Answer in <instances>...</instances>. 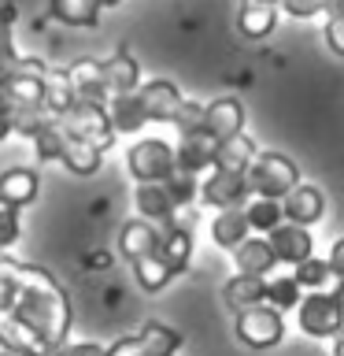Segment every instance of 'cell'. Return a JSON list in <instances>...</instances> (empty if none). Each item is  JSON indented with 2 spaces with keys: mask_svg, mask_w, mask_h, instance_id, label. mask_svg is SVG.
<instances>
[{
  "mask_svg": "<svg viewBox=\"0 0 344 356\" xmlns=\"http://www.w3.org/2000/svg\"><path fill=\"white\" fill-rule=\"evenodd\" d=\"M44 122H52V115L44 108H26V111H15L11 115V134H22V138H33Z\"/></svg>",
  "mask_w": 344,
  "mask_h": 356,
  "instance_id": "d590c367",
  "label": "cell"
},
{
  "mask_svg": "<svg viewBox=\"0 0 344 356\" xmlns=\"http://www.w3.org/2000/svg\"><path fill=\"white\" fill-rule=\"evenodd\" d=\"M163 238H160V260L171 267V275H182L185 267H189V256H193V230H185V227H163L160 230Z\"/></svg>",
  "mask_w": 344,
  "mask_h": 356,
  "instance_id": "d6986e66",
  "label": "cell"
},
{
  "mask_svg": "<svg viewBox=\"0 0 344 356\" xmlns=\"http://www.w3.org/2000/svg\"><path fill=\"white\" fill-rule=\"evenodd\" d=\"M174 349H182V334L152 319L133 338H119L108 356H174Z\"/></svg>",
  "mask_w": 344,
  "mask_h": 356,
  "instance_id": "8992f818",
  "label": "cell"
},
{
  "mask_svg": "<svg viewBox=\"0 0 344 356\" xmlns=\"http://www.w3.org/2000/svg\"><path fill=\"white\" fill-rule=\"evenodd\" d=\"M282 334H285V319L277 308L255 305V308L237 312V338L248 349H270V345L282 341Z\"/></svg>",
  "mask_w": 344,
  "mask_h": 356,
  "instance_id": "52a82bcc",
  "label": "cell"
},
{
  "mask_svg": "<svg viewBox=\"0 0 344 356\" xmlns=\"http://www.w3.org/2000/svg\"><path fill=\"white\" fill-rule=\"evenodd\" d=\"M0 356H22V353H15V349H0Z\"/></svg>",
  "mask_w": 344,
  "mask_h": 356,
  "instance_id": "7dc6e473",
  "label": "cell"
},
{
  "mask_svg": "<svg viewBox=\"0 0 344 356\" xmlns=\"http://www.w3.org/2000/svg\"><path fill=\"white\" fill-rule=\"evenodd\" d=\"M49 11L63 26H96L100 19V0H49Z\"/></svg>",
  "mask_w": 344,
  "mask_h": 356,
  "instance_id": "d4e9b609",
  "label": "cell"
},
{
  "mask_svg": "<svg viewBox=\"0 0 344 356\" xmlns=\"http://www.w3.org/2000/svg\"><path fill=\"white\" fill-rule=\"evenodd\" d=\"M100 67H104V89H108V97L137 93L141 71H137V60H133L130 52H115L111 60H104Z\"/></svg>",
  "mask_w": 344,
  "mask_h": 356,
  "instance_id": "ac0fdd59",
  "label": "cell"
},
{
  "mask_svg": "<svg viewBox=\"0 0 344 356\" xmlns=\"http://www.w3.org/2000/svg\"><path fill=\"white\" fill-rule=\"evenodd\" d=\"M255 141L248 138V134H237V138H226L218 141L215 149V167L211 171H226V175H248V167L255 160Z\"/></svg>",
  "mask_w": 344,
  "mask_h": 356,
  "instance_id": "e0dca14e",
  "label": "cell"
},
{
  "mask_svg": "<svg viewBox=\"0 0 344 356\" xmlns=\"http://www.w3.org/2000/svg\"><path fill=\"white\" fill-rule=\"evenodd\" d=\"M274 26H277V4H244L237 15V30L252 41L270 38Z\"/></svg>",
  "mask_w": 344,
  "mask_h": 356,
  "instance_id": "484cf974",
  "label": "cell"
},
{
  "mask_svg": "<svg viewBox=\"0 0 344 356\" xmlns=\"http://www.w3.org/2000/svg\"><path fill=\"white\" fill-rule=\"evenodd\" d=\"M270 249L277 256V264H304L315 256V238H311L307 227H296V222H282L277 230H270Z\"/></svg>",
  "mask_w": 344,
  "mask_h": 356,
  "instance_id": "8fae6325",
  "label": "cell"
},
{
  "mask_svg": "<svg viewBox=\"0 0 344 356\" xmlns=\"http://www.w3.org/2000/svg\"><path fill=\"white\" fill-rule=\"evenodd\" d=\"M329 271H333V278H337V282L344 286V238H337L333 241V249H329Z\"/></svg>",
  "mask_w": 344,
  "mask_h": 356,
  "instance_id": "ab89813d",
  "label": "cell"
},
{
  "mask_svg": "<svg viewBox=\"0 0 344 356\" xmlns=\"http://www.w3.org/2000/svg\"><path fill=\"white\" fill-rule=\"evenodd\" d=\"M244 219H248L252 230L259 234H270L285 222V211H282V200H263V197H252L244 204Z\"/></svg>",
  "mask_w": 344,
  "mask_h": 356,
  "instance_id": "4316f807",
  "label": "cell"
},
{
  "mask_svg": "<svg viewBox=\"0 0 344 356\" xmlns=\"http://www.w3.org/2000/svg\"><path fill=\"white\" fill-rule=\"evenodd\" d=\"M200 200L211 208H244L252 200L248 178L244 175H226V171H211V178L200 186Z\"/></svg>",
  "mask_w": 344,
  "mask_h": 356,
  "instance_id": "ba28073f",
  "label": "cell"
},
{
  "mask_svg": "<svg viewBox=\"0 0 344 356\" xmlns=\"http://www.w3.org/2000/svg\"><path fill=\"white\" fill-rule=\"evenodd\" d=\"M222 297H226V305L233 312L266 305V278H259V275H233L226 282V289H222Z\"/></svg>",
  "mask_w": 344,
  "mask_h": 356,
  "instance_id": "44dd1931",
  "label": "cell"
},
{
  "mask_svg": "<svg viewBox=\"0 0 344 356\" xmlns=\"http://www.w3.org/2000/svg\"><path fill=\"white\" fill-rule=\"evenodd\" d=\"M215 149H218V141L211 138L207 130H196V134H185L182 141H178V149H174V167L182 175H204L215 167Z\"/></svg>",
  "mask_w": 344,
  "mask_h": 356,
  "instance_id": "9c48e42d",
  "label": "cell"
},
{
  "mask_svg": "<svg viewBox=\"0 0 344 356\" xmlns=\"http://www.w3.org/2000/svg\"><path fill=\"white\" fill-rule=\"evenodd\" d=\"M133 204H137L141 219H148V222H166L178 211L163 182H141L137 193H133Z\"/></svg>",
  "mask_w": 344,
  "mask_h": 356,
  "instance_id": "ffe728a7",
  "label": "cell"
},
{
  "mask_svg": "<svg viewBox=\"0 0 344 356\" xmlns=\"http://www.w3.org/2000/svg\"><path fill=\"white\" fill-rule=\"evenodd\" d=\"M248 189L263 200H285L300 186V167L282 152H259L248 167Z\"/></svg>",
  "mask_w": 344,
  "mask_h": 356,
  "instance_id": "7a4b0ae2",
  "label": "cell"
},
{
  "mask_svg": "<svg viewBox=\"0 0 344 356\" xmlns=\"http://www.w3.org/2000/svg\"><path fill=\"white\" fill-rule=\"evenodd\" d=\"M296 312H300V330L307 338H337V334H344V297L337 293H326V289L307 293Z\"/></svg>",
  "mask_w": 344,
  "mask_h": 356,
  "instance_id": "277c9868",
  "label": "cell"
},
{
  "mask_svg": "<svg viewBox=\"0 0 344 356\" xmlns=\"http://www.w3.org/2000/svg\"><path fill=\"white\" fill-rule=\"evenodd\" d=\"M133 275H137L141 289H148V293H160V289L174 278L171 267H166L160 256H144V260H137V264H133Z\"/></svg>",
  "mask_w": 344,
  "mask_h": 356,
  "instance_id": "4dcf8cb0",
  "label": "cell"
},
{
  "mask_svg": "<svg viewBox=\"0 0 344 356\" xmlns=\"http://www.w3.org/2000/svg\"><path fill=\"white\" fill-rule=\"evenodd\" d=\"M71 338V300L37 264L0 256V341L22 356H63Z\"/></svg>",
  "mask_w": 344,
  "mask_h": 356,
  "instance_id": "6da1fadb",
  "label": "cell"
},
{
  "mask_svg": "<svg viewBox=\"0 0 344 356\" xmlns=\"http://www.w3.org/2000/svg\"><path fill=\"white\" fill-rule=\"evenodd\" d=\"M333 356H344V334H337V338H333Z\"/></svg>",
  "mask_w": 344,
  "mask_h": 356,
  "instance_id": "7bdbcfd3",
  "label": "cell"
},
{
  "mask_svg": "<svg viewBox=\"0 0 344 356\" xmlns=\"http://www.w3.org/2000/svg\"><path fill=\"white\" fill-rule=\"evenodd\" d=\"M174 127H178V134H196V130H204V104H196V100H182V108L174 111Z\"/></svg>",
  "mask_w": 344,
  "mask_h": 356,
  "instance_id": "e575fe53",
  "label": "cell"
},
{
  "mask_svg": "<svg viewBox=\"0 0 344 356\" xmlns=\"http://www.w3.org/2000/svg\"><path fill=\"white\" fill-rule=\"evenodd\" d=\"M160 238L163 234L155 230V222L133 219V222H126V227L119 230V252L126 256L130 264H137V260H144V256L160 252Z\"/></svg>",
  "mask_w": 344,
  "mask_h": 356,
  "instance_id": "9a60e30c",
  "label": "cell"
},
{
  "mask_svg": "<svg viewBox=\"0 0 344 356\" xmlns=\"http://www.w3.org/2000/svg\"><path fill=\"white\" fill-rule=\"evenodd\" d=\"M204 130L211 134L215 141H226V138H237L244 134V108L237 97H218L204 104Z\"/></svg>",
  "mask_w": 344,
  "mask_h": 356,
  "instance_id": "7c38bea8",
  "label": "cell"
},
{
  "mask_svg": "<svg viewBox=\"0 0 344 356\" xmlns=\"http://www.w3.org/2000/svg\"><path fill=\"white\" fill-rule=\"evenodd\" d=\"M244 4H277V0H244Z\"/></svg>",
  "mask_w": 344,
  "mask_h": 356,
  "instance_id": "bcb514c9",
  "label": "cell"
},
{
  "mask_svg": "<svg viewBox=\"0 0 344 356\" xmlns=\"http://www.w3.org/2000/svg\"><path fill=\"white\" fill-rule=\"evenodd\" d=\"M55 122H60V130L71 141H85V145H93V149H100V152L115 145V130H111L108 108L93 104V100H74L63 115H55Z\"/></svg>",
  "mask_w": 344,
  "mask_h": 356,
  "instance_id": "3957f363",
  "label": "cell"
},
{
  "mask_svg": "<svg viewBox=\"0 0 344 356\" xmlns=\"http://www.w3.org/2000/svg\"><path fill=\"white\" fill-rule=\"evenodd\" d=\"M33 152H37V160L41 163H55V160H63V152H67V141H71V138H67V134L60 130V122H44V127L37 130V134H33Z\"/></svg>",
  "mask_w": 344,
  "mask_h": 356,
  "instance_id": "83f0119b",
  "label": "cell"
},
{
  "mask_svg": "<svg viewBox=\"0 0 344 356\" xmlns=\"http://www.w3.org/2000/svg\"><path fill=\"white\" fill-rule=\"evenodd\" d=\"M233 264H237V275H259V278H270V271L277 267V256L270 249L266 238H248L233 249Z\"/></svg>",
  "mask_w": 344,
  "mask_h": 356,
  "instance_id": "2e32d148",
  "label": "cell"
},
{
  "mask_svg": "<svg viewBox=\"0 0 344 356\" xmlns=\"http://www.w3.org/2000/svg\"><path fill=\"white\" fill-rule=\"evenodd\" d=\"M37 197V175L30 167H11V171L0 175V200L11 208H22Z\"/></svg>",
  "mask_w": 344,
  "mask_h": 356,
  "instance_id": "cb8c5ba5",
  "label": "cell"
},
{
  "mask_svg": "<svg viewBox=\"0 0 344 356\" xmlns=\"http://www.w3.org/2000/svg\"><path fill=\"white\" fill-rule=\"evenodd\" d=\"M285 222H296V227H315V222L326 216V197H322L318 186H304L300 182L293 193L282 200Z\"/></svg>",
  "mask_w": 344,
  "mask_h": 356,
  "instance_id": "4fadbf2b",
  "label": "cell"
},
{
  "mask_svg": "<svg viewBox=\"0 0 344 356\" xmlns=\"http://www.w3.org/2000/svg\"><path fill=\"white\" fill-rule=\"evenodd\" d=\"M126 163H130V175L141 182H166L178 167H174V149L160 138H141L133 141V149L126 152Z\"/></svg>",
  "mask_w": 344,
  "mask_h": 356,
  "instance_id": "5b68a950",
  "label": "cell"
},
{
  "mask_svg": "<svg viewBox=\"0 0 344 356\" xmlns=\"http://www.w3.org/2000/svg\"><path fill=\"white\" fill-rule=\"evenodd\" d=\"M100 160H104V152L93 149V145H85V141H67L63 163L71 167L74 175H93V171H100Z\"/></svg>",
  "mask_w": 344,
  "mask_h": 356,
  "instance_id": "1f68e13d",
  "label": "cell"
},
{
  "mask_svg": "<svg viewBox=\"0 0 344 356\" xmlns=\"http://www.w3.org/2000/svg\"><path fill=\"white\" fill-rule=\"evenodd\" d=\"M115 4H122V0H100V8H115Z\"/></svg>",
  "mask_w": 344,
  "mask_h": 356,
  "instance_id": "f6af8a7d",
  "label": "cell"
},
{
  "mask_svg": "<svg viewBox=\"0 0 344 356\" xmlns=\"http://www.w3.org/2000/svg\"><path fill=\"white\" fill-rule=\"evenodd\" d=\"M19 241V208L0 200V249H11Z\"/></svg>",
  "mask_w": 344,
  "mask_h": 356,
  "instance_id": "74e56055",
  "label": "cell"
},
{
  "mask_svg": "<svg viewBox=\"0 0 344 356\" xmlns=\"http://www.w3.org/2000/svg\"><path fill=\"white\" fill-rule=\"evenodd\" d=\"M326 44L337 56H344V11H333L326 22Z\"/></svg>",
  "mask_w": 344,
  "mask_h": 356,
  "instance_id": "f35d334b",
  "label": "cell"
},
{
  "mask_svg": "<svg viewBox=\"0 0 344 356\" xmlns=\"http://www.w3.org/2000/svg\"><path fill=\"white\" fill-rule=\"evenodd\" d=\"M67 82L74 89V100H93V104L108 108V89H104V67L100 60H78L67 67Z\"/></svg>",
  "mask_w": 344,
  "mask_h": 356,
  "instance_id": "5bb4252c",
  "label": "cell"
},
{
  "mask_svg": "<svg viewBox=\"0 0 344 356\" xmlns=\"http://www.w3.org/2000/svg\"><path fill=\"white\" fill-rule=\"evenodd\" d=\"M163 186H166V193H171L174 208H189V204L196 200V193H200V189H196V178H193V175H182V171H174Z\"/></svg>",
  "mask_w": 344,
  "mask_h": 356,
  "instance_id": "836d02e7",
  "label": "cell"
},
{
  "mask_svg": "<svg viewBox=\"0 0 344 356\" xmlns=\"http://www.w3.org/2000/svg\"><path fill=\"white\" fill-rule=\"evenodd\" d=\"M137 100H141L148 122H171L185 97H182V89H178L174 82H166V78H152V82L137 86Z\"/></svg>",
  "mask_w": 344,
  "mask_h": 356,
  "instance_id": "30bf717a",
  "label": "cell"
},
{
  "mask_svg": "<svg viewBox=\"0 0 344 356\" xmlns=\"http://www.w3.org/2000/svg\"><path fill=\"white\" fill-rule=\"evenodd\" d=\"M248 219H244V208H226V211H218L215 222H211V238H215L218 249H237L241 241H248Z\"/></svg>",
  "mask_w": 344,
  "mask_h": 356,
  "instance_id": "603a6c76",
  "label": "cell"
},
{
  "mask_svg": "<svg viewBox=\"0 0 344 356\" xmlns=\"http://www.w3.org/2000/svg\"><path fill=\"white\" fill-rule=\"evenodd\" d=\"M304 300V289L296 286L293 275H282V278H266V305L277 308V312H289V308H300Z\"/></svg>",
  "mask_w": 344,
  "mask_h": 356,
  "instance_id": "f546056e",
  "label": "cell"
},
{
  "mask_svg": "<svg viewBox=\"0 0 344 356\" xmlns=\"http://www.w3.org/2000/svg\"><path fill=\"white\" fill-rule=\"evenodd\" d=\"M63 356H108V349H100L93 341H82V345H67Z\"/></svg>",
  "mask_w": 344,
  "mask_h": 356,
  "instance_id": "60d3db41",
  "label": "cell"
},
{
  "mask_svg": "<svg viewBox=\"0 0 344 356\" xmlns=\"http://www.w3.org/2000/svg\"><path fill=\"white\" fill-rule=\"evenodd\" d=\"M71 104H74V89H71V82H67V71H52L49 67V74H44V111L55 119Z\"/></svg>",
  "mask_w": 344,
  "mask_h": 356,
  "instance_id": "f1b7e54d",
  "label": "cell"
},
{
  "mask_svg": "<svg viewBox=\"0 0 344 356\" xmlns=\"http://www.w3.org/2000/svg\"><path fill=\"white\" fill-rule=\"evenodd\" d=\"M293 19H315V15H326L341 4V0H277Z\"/></svg>",
  "mask_w": 344,
  "mask_h": 356,
  "instance_id": "8d00e7d4",
  "label": "cell"
},
{
  "mask_svg": "<svg viewBox=\"0 0 344 356\" xmlns=\"http://www.w3.org/2000/svg\"><path fill=\"white\" fill-rule=\"evenodd\" d=\"M8 138H11V119L0 115V141H8Z\"/></svg>",
  "mask_w": 344,
  "mask_h": 356,
  "instance_id": "b9f144b4",
  "label": "cell"
},
{
  "mask_svg": "<svg viewBox=\"0 0 344 356\" xmlns=\"http://www.w3.org/2000/svg\"><path fill=\"white\" fill-rule=\"evenodd\" d=\"M4 38H11V30H8V22L0 19V41H4Z\"/></svg>",
  "mask_w": 344,
  "mask_h": 356,
  "instance_id": "ee69618b",
  "label": "cell"
},
{
  "mask_svg": "<svg viewBox=\"0 0 344 356\" xmlns=\"http://www.w3.org/2000/svg\"><path fill=\"white\" fill-rule=\"evenodd\" d=\"M293 278H296V286H300V289H307V293H318V289H322V286H326L329 278H333V271H329V264H326V260L311 256V260L296 264Z\"/></svg>",
  "mask_w": 344,
  "mask_h": 356,
  "instance_id": "d6a6232c",
  "label": "cell"
},
{
  "mask_svg": "<svg viewBox=\"0 0 344 356\" xmlns=\"http://www.w3.org/2000/svg\"><path fill=\"white\" fill-rule=\"evenodd\" d=\"M108 119H111V130H115V138H119V134H137L144 122H148V115H144L137 93L111 97V100H108Z\"/></svg>",
  "mask_w": 344,
  "mask_h": 356,
  "instance_id": "7402d4cb",
  "label": "cell"
}]
</instances>
